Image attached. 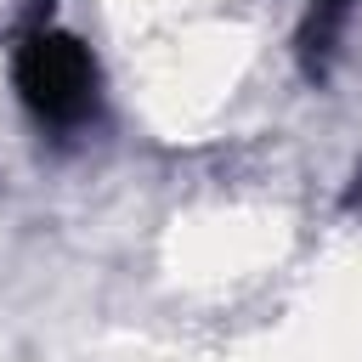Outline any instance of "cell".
Masks as SVG:
<instances>
[{
    "label": "cell",
    "instance_id": "1",
    "mask_svg": "<svg viewBox=\"0 0 362 362\" xmlns=\"http://www.w3.org/2000/svg\"><path fill=\"white\" fill-rule=\"evenodd\" d=\"M11 85H17L23 107L34 113V124L51 136H79L102 113V68H96L90 45L79 34L57 28L51 17H34L17 28Z\"/></svg>",
    "mask_w": 362,
    "mask_h": 362
},
{
    "label": "cell",
    "instance_id": "2",
    "mask_svg": "<svg viewBox=\"0 0 362 362\" xmlns=\"http://www.w3.org/2000/svg\"><path fill=\"white\" fill-rule=\"evenodd\" d=\"M345 204H351V209H362V170H356V181H351V192H345Z\"/></svg>",
    "mask_w": 362,
    "mask_h": 362
}]
</instances>
